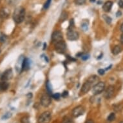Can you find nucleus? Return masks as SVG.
I'll return each mask as SVG.
<instances>
[{"mask_svg": "<svg viewBox=\"0 0 123 123\" xmlns=\"http://www.w3.org/2000/svg\"><path fill=\"white\" fill-rule=\"evenodd\" d=\"M119 5L121 8H123V0H119Z\"/></svg>", "mask_w": 123, "mask_h": 123, "instance_id": "nucleus-34", "label": "nucleus"}, {"mask_svg": "<svg viewBox=\"0 0 123 123\" xmlns=\"http://www.w3.org/2000/svg\"><path fill=\"white\" fill-rule=\"evenodd\" d=\"M55 49L59 53H64L66 49V45L63 41L55 43Z\"/></svg>", "mask_w": 123, "mask_h": 123, "instance_id": "nucleus-5", "label": "nucleus"}, {"mask_svg": "<svg viewBox=\"0 0 123 123\" xmlns=\"http://www.w3.org/2000/svg\"><path fill=\"white\" fill-rule=\"evenodd\" d=\"M85 123H94V121H93V120H91V119H90V120H88V121H86Z\"/></svg>", "mask_w": 123, "mask_h": 123, "instance_id": "nucleus-35", "label": "nucleus"}, {"mask_svg": "<svg viewBox=\"0 0 123 123\" xmlns=\"http://www.w3.org/2000/svg\"><path fill=\"white\" fill-rule=\"evenodd\" d=\"M25 58L23 56H20L19 58L18 59V61L17 62L16 64V69L18 71H19V70H20V72H21V70H22V65H23V60H24Z\"/></svg>", "mask_w": 123, "mask_h": 123, "instance_id": "nucleus-15", "label": "nucleus"}, {"mask_svg": "<svg viewBox=\"0 0 123 123\" xmlns=\"http://www.w3.org/2000/svg\"><path fill=\"white\" fill-rule=\"evenodd\" d=\"M13 19L15 23L20 24L23 22L25 18V9L22 6L17 7L14 11L12 16Z\"/></svg>", "mask_w": 123, "mask_h": 123, "instance_id": "nucleus-2", "label": "nucleus"}, {"mask_svg": "<svg viewBox=\"0 0 123 123\" xmlns=\"http://www.w3.org/2000/svg\"><path fill=\"white\" fill-rule=\"evenodd\" d=\"M61 95L60 94H59V93H56V94H53V95H52L53 98L56 99V100H59L60 99V97H61Z\"/></svg>", "mask_w": 123, "mask_h": 123, "instance_id": "nucleus-29", "label": "nucleus"}, {"mask_svg": "<svg viewBox=\"0 0 123 123\" xmlns=\"http://www.w3.org/2000/svg\"><path fill=\"white\" fill-rule=\"evenodd\" d=\"M114 92H115L114 86H112V85H110V86H108V88H106V90L105 91L104 96L106 99H109L111 98V97L113 96Z\"/></svg>", "mask_w": 123, "mask_h": 123, "instance_id": "nucleus-10", "label": "nucleus"}, {"mask_svg": "<svg viewBox=\"0 0 123 123\" xmlns=\"http://www.w3.org/2000/svg\"><path fill=\"white\" fill-rule=\"evenodd\" d=\"M21 123H30L28 117H23L21 119Z\"/></svg>", "mask_w": 123, "mask_h": 123, "instance_id": "nucleus-27", "label": "nucleus"}, {"mask_svg": "<svg viewBox=\"0 0 123 123\" xmlns=\"http://www.w3.org/2000/svg\"><path fill=\"white\" fill-rule=\"evenodd\" d=\"M121 43L123 45V34L121 35Z\"/></svg>", "mask_w": 123, "mask_h": 123, "instance_id": "nucleus-36", "label": "nucleus"}, {"mask_svg": "<svg viewBox=\"0 0 123 123\" xmlns=\"http://www.w3.org/2000/svg\"><path fill=\"white\" fill-rule=\"evenodd\" d=\"M51 97L49 95L44 94L41 97V104L44 107L49 106L51 104Z\"/></svg>", "mask_w": 123, "mask_h": 123, "instance_id": "nucleus-7", "label": "nucleus"}, {"mask_svg": "<svg viewBox=\"0 0 123 123\" xmlns=\"http://www.w3.org/2000/svg\"><path fill=\"white\" fill-rule=\"evenodd\" d=\"M98 73L100 75H101V76H103V75L105 74V70H103V69H99L98 70Z\"/></svg>", "mask_w": 123, "mask_h": 123, "instance_id": "nucleus-32", "label": "nucleus"}, {"mask_svg": "<svg viewBox=\"0 0 123 123\" xmlns=\"http://www.w3.org/2000/svg\"><path fill=\"white\" fill-rule=\"evenodd\" d=\"M52 118L51 113L47 111L43 112L38 118V123H49Z\"/></svg>", "mask_w": 123, "mask_h": 123, "instance_id": "nucleus-3", "label": "nucleus"}, {"mask_svg": "<svg viewBox=\"0 0 123 123\" xmlns=\"http://www.w3.org/2000/svg\"><path fill=\"white\" fill-rule=\"evenodd\" d=\"M6 39H7L6 35H5V34H1L0 35V42L1 43H5L6 41Z\"/></svg>", "mask_w": 123, "mask_h": 123, "instance_id": "nucleus-24", "label": "nucleus"}, {"mask_svg": "<svg viewBox=\"0 0 123 123\" xmlns=\"http://www.w3.org/2000/svg\"><path fill=\"white\" fill-rule=\"evenodd\" d=\"M75 3L77 5H82L86 3V0H75Z\"/></svg>", "mask_w": 123, "mask_h": 123, "instance_id": "nucleus-26", "label": "nucleus"}, {"mask_svg": "<svg viewBox=\"0 0 123 123\" xmlns=\"http://www.w3.org/2000/svg\"><path fill=\"white\" fill-rule=\"evenodd\" d=\"M10 11L8 8L6 7H3V8H1L0 10V18L2 19L8 18V16H10Z\"/></svg>", "mask_w": 123, "mask_h": 123, "instance_id": "nucleus-12", "label": "nucleus"}, {"mask_svg": "<svg viewBox=\"0 0 123 123\" xmlns=\"http://www.w3.org/2000/svg\"><path fill=\"white\" fill-rule=\"evenodd\" d=\"M61 123H74V122L70 117H64Z\"/></svg>", "mask_w": 123, "mask_h": 123, "instance_id": "nucleus-19", "label": "nucleus"}, {"mask_svg": "<svg viewBox=\"0 0 123 123\" xmlns=\"http://www.w3.org/2000/svg\"><path fill=\"white\" fill-rule=\"evenodd\" d=\"M85 109L82 106H78L72 110V114L74 117H78L84 114Z\"/></svg>", "mask_w": 123, "mask_h": 123, "instance_id": "nucleus-6", "label": "nucleus"}, {"mask_svg": "<svg viewBox=\"0 0 123 123\" xmlns=\"http://www.w3.org/2000/svg\"><path fill=\"white\" fill-rule=\"evenodd\" d=\"M89 58H90V55L88 54H84V55H81V58L83 61H86V60L88 59Z\"/></svg>", "mask_w": 123, "mask_h": 123, "instance_id": "nucleus-30", "label": "nucleus"}, {"mask_svg": "<svg viewBox=\"0 0 123 123\" xmlns=\"http://www.w3.org/2000/svg\"><path fill=\"white\" fill-rule=\"evenodd\" d=\"M9 84L6 81H2L1 82H0V91L3 92V91L6 90L8 88Z\"/></svg>", "mask_w": 123, "mask_h": 123, "instance_id": "nucleus-16", "label": "nucleus"}, {"mask_svg": "<svg viewBox=\"0 0 123 123\" xmlns=\"http://www.w3.org/2000/svg\"><path fill=\"white\" fill-rule=\"evenodd\" d=\"M51 4V0H47L46 1L44 5V8L45 9H47V8H49L50 5Z\"/></svg>", "mask_w": 123, "mask_h": 123, "instance_id": "nucleus-28", "label": "nucleus"}, {"mask_svg": "<svg viewBox=\"0 0 123 123\" xmlns=\"http://www.w3.org/2000/svg\"><path fill=\"white\" fill-rule=\"evenodd\" d=\"M120 30H121V31L123 33V23L121 25V28H120Z\"/></svg>", "mask_w": 123, "mask_h": 123, "instance_id": "nucleus-37", "label": "nucleus"}, {"mask_svg": "<svg viewBox=\"0 0 123 123\" xmlns=\"http://www.w3.org/2000/svg\"><path fill=\"white\" fill-rule=\"evenodd\" d=\"M121 51H122V48L119 45H116L112 50V53L113 55H118L119 53H121Z\"/></svg>", "mask_w": 123, "mask_h": 123, "instance_id": "nucleus-17", "label": "nucleus"}, {"mask_svg": "<svg viewBox=\"0 0 123 123\" xmlns=\"http://www.w3.org/2000/svg\"><path fill=\"white\" fill-rule=\"evenodd\" d=\"M46 87H47V90L49 94L50 95L52 94V86L51 84H50L49 81H48L47 82V84H46Z\"/></svg>", "mask_w": 123, "mask_h": 123, "instance_id": "nucleus-22", "label": "nucleus"}, {"mask_svg": "<svg viewBox=\"0 0 123 123\" xmlns=\"http://www.w3.org/2000/svg\"><path fill=\"white\" fill-rule=\"evenodd\" d=\"M99 78L97 76H93L88 79L86 82H85L82 85L81 90V93H82V94H85L86 93H88L89 91L90 90L92 86H94L97 83H98Z\"/></svg>", "mask_w": 123, "mask_h": 123, "instance_id": "nucleus-1", "label": "nucleus"}, {"mask_svg": "<svg viewBox=\"0 0 123 123\" xmlns=\"http://www.w3.org/2000/svg\"><path fill=\"white\" fill-rule=\"evenodd\" d=\"M30 66V61L29 59H28V58H25L23 62L21 72H23V71H27V70H29Z\"/></svg>", "mask_w": 123, "mask_h": 123, "instance_id": "nucleus-13", "label": "nucleus"}, {"mask_svg": "<svg viewBox=\"0 0 123 123\" xmlns=\"http://www.w3.org/2000/svg\"><path fill=\"white\" fill-rule=\"evenodd\" d=\"M6 1L10 6H15L19 2V0H6Z\"/></svg>", "mask_w": 123, "mask_h": 123, "instance_id": "nucleus-18", "label": "nucleus"}, {"mask_svg": "<svg viewBox=\"0 0 123 123\" xmlns=\"http://www.w3.org/2000/svg\"><path fill=\"white\" fill-rule=\"evenodd\" d=\"M103 18L106 21V22L108 24H110L111 22V18H110L109 16H106V15H103Z\"/></svg>", "mask_w": 123, "mask_h": 123, "instance_id": "nucleus-25", "label": "nucleus"}, {"mask_svg": "<svg viewBox=\"0 0 123 123\" xmlns=\"http://www.w3.org/2000/svg\"><path fill=\"white\" fill-rule=\"evenodd\" d=\"M67 38L70 41H76L79 38V34L77 32L70 29L67 32Z\"/></svg>", "mask_w": 123, "mask_h": 123, "instance_id": "nucleus-11", "label": "nucleus"}, {"mask_svg": "<svg viewBox=\"0 0 123 123\" xmlns=\"http://www.w3.org/2000/svg\"><path fill=\"white\" fill-rule=\"evenodd\" d=\"M63 34L60 31H55L52 35V41L55 43L63 41Z\"/></svg>", "mask_w": 123, "mask_h": 123, "instance_id": "nucleus-8", "label": "nucleus"}, {"mask_svg": "<svg viewBox=\"0 0 123 123\" xmlns=\"http://www.w3.org/2000/svg\"><path fill=\"white\" fill-rule=\"evenodd\" d=\"M67 18H68V14L66 12H63L61 14V16H60V20L61 21H64L67 19Z\"/></svg>", "mask_w": 123, "mask_h": 123, "instance_id": "nucleus-20", "label": "nucleus"}, {"mask_svg": "<svg viewBox=\"0 0 123 123\" xmlns=\"http://www.w3.org/2000/svg\"><path fill=\"white\" fill-rule=\"evenodd\" d=\"M123 123V121H122V122H121V123Z\"/></svg>", "mask_w": 123, "mask_h": 123, "instance_id": "nucleus-38", "label": "nucleus"}, {"mask_svg": "<svg viewBox=\"0 0 123 123\" xmlns=\"http://www.w3.org/2000/svg\"><path fill=\"white\" fill-rule=\"evenodd\" d=\"M115 119V115L114 113H111L107 117V120L110 122L113 121Z\"/></svg>", "mask_w": 123, "mask_h": 123, "instance_id": "nucleus-21", "label": "nucleus"}, {"mask_svg": "<svg viewBox=\"0 0 123 123\" xmlns=\"http://www.w3.org/2000/svg\"><path fill=\"white\" fill-rule=\"evenodd\" d=\"M11 117H12V113H10V112H6V113H5L4 115H3L1 119L3 120H6V119H10Z\"/></svg>", "mask_w": 123, "mask_h": 123, "instance_id": "nucleus-23", "label": "nucleus"}, {"mask_svg": "<svg viewBox=\"0 0 123 123\" xmlns=\"http://www.w3.org/2000/svg\"><path fill=\"white\" fill-rule=\"evenodd\" d=\"M68 93L67 91H64L63 93L62 94L61 96L63 97H66L68 95Z\"/></svg>", "mask_w": 123, "mask_h": 123, "instance_id": "nucleus-33", "label": "nucleus"}, {"mask_svg": "<svg viewBox=\"0 0 123 123\" xmlns=\"http://www.w3.org/2000/svg\"><path fill=\"white\" fill-rule=\"evenodd\" d=\"M105 83L104 82H99L93 86L92 93L94 95L100 94L105 90Z\"/></svg>", "mask_w": 123, "mask_h": 123, "instance_id": "nucleus-4", "label": "nucleus"}, {"mask_svg": "<svg viewBox=\"0 0 123 123\" xmlns=\"http://www.w3.org/2000/svg\"><path fill=\"white\" fill-rule=\"evenodd\" d=\"M13 77V72L12 70L10 68V69H8V70H5L3 74L1 75V81H8L10 79H12V77Z\"/></svg>", "mask_w": 123, "mask_h": 123, "instance_id": "nucleus-9", "label": "nucleus"}, {"mask_svg": "<svg viewBox=\"0 0 123 123\" xmlns=\"http://www.w3.org/2000/svg\"><path fill=\"white\" fill-rule=\"evenodd\" d=\"M74 19H71L70 21V29H72V28L73 27H74Z\"/></svg>", "mask_w": 123, "mask_h": 123, "instance_id": "nucleus-31", "label": "nucleus"}, {"mask_svg": "<svg viewBox=\"0 0 123 123\" xmlns=\"http://www.w3.org/2000/svg\"><path fill=\"white\" fill-rule=\"evenodd\" d=\"M112 6H113V3L110 1H106L104 4V5L103 6V8L105 12H108L110 11L111 9Z\"/></svg>", "mask_w": 123, "mask_h": 123, "instance_id": "nucleus-14", "label": "nucleus"}]
</instances>
